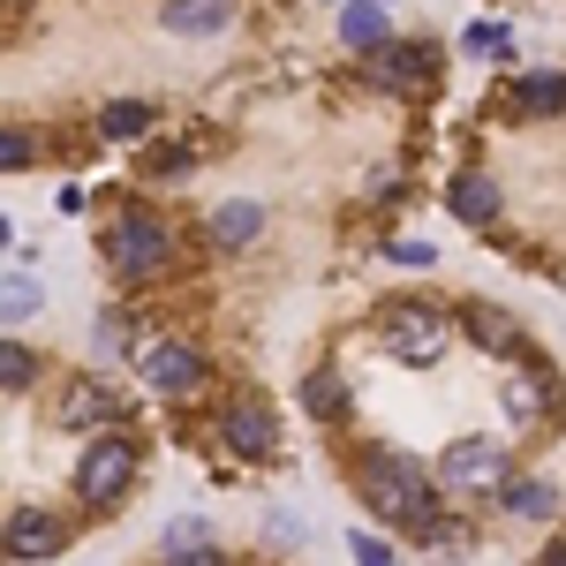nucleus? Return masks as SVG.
<instances>
[{
	"label": "nucleus",
	"mask_w": 566,
	"mask_h": 566,
	"mask_svg": "<svg viewBox=\"0 0 566 566\" xmlns=\"http://www.w3.org/2000/svg\"><path fill=\"white\" fill-rule=\"evenodd\" d=\"M355 483H363L370 514H378L386 528H408V536H416V528H423V522L438 514L431 476H423V461H408V453H370Z\"/></svg>",
	"instance_id": "nucleus-1"
},
{
	"label": "nucleus",
	"mask_w": 566,
	"mask_h": 566,
	"mask_svg": "<svg viewBox=\"0 0 566 566\" xmlns=\"http://www.w3.org/2000/svg\"><path fill=\"white\" fill-rule=\"evenodd\" d=\"M106 258L122 264V272H159V264L175 258V227L151 212H122L106 227Z\"/></svg>",
	"instance_id": "nucleus-2"
},
{
	"label": "nucleus",
	"mask_w": 566,
	"mask_h": 566,
	"mask_svg": "<svg viewBox=\"0 0 566 566\" xmlns=\"http://www.w3.org/2000/svg\"><path fill=\"white\" fill-rule=\"evenodd\" d=\"M378 333H386V355H400V363H438L446 340H453V325L431 303H392Z\"/></svg>",
	"instance_id": "nucleus-3"
},
{
	"label": "nucleus",
	"mask_w": 566,
	"mask_h": 566,
	"mask_svg": "<svg viewBox=\"0 0 566 566\" xmlns=\"http://www.w3.org/2000/svg\"><path fill=\"white\" fill-rule=\"evenodd\" d=\"M129 476H136V446H129V438H114V423H106V438L91 446L84 469H76V491H84L91 514H106V506L129 491Z\"/></svg>",
	"instance_id": "nucleus-4"
},
{
	"label": "nucleus",
	"mask_w": 566,
	"mask_h": 566,
	"mask_svg": "<svg viewBox=\"0 0 566 566\" xmlns=\"http://www.w3.org/2000/svg\"><path fill=\"white\" fill-rule=\"evenodd\" d=\"M205 378H212V363L189 348V340L144 355V386L159 392V400H197V392H205Z\"/></svg>",
	"instance_id": "nucleus-5"
},
{
	"label": "nucleus",
	"mask_w": 566,
	"mask_h": 566,
	"mask_svg": "<svg viewBox=\"0 0 566 566\" xmlns=\"http://www.w3.org/2000/svg\"><path fill=\"white\" fill-rule=\"evenodd\" d=\"M438 476L453 491H491V483H506V453H499V438H453Z\"/></svg>",
	"instance_id": "nucleus-6"
},
{
	"label": "nucleus",
	"mask_w": 566,
	"mask_h": 566,
	"mask_svg": "<svg viewBox=\"0 0 566 566\" xmlns=\"http://www.w3.org/2000/svg\"><path fill=\"white\" fill-rule=\"evenodd\" d=\"M69 544V528L53 522L45 506H23V514H8V528H0V552L8 559H53Z\"/></svg>",
	"instance_id": "nucleus-7"
},
{
	"label": "nucleus",
	"mask_w": 566,
	"mask_h": 566,
	"mask_svg": "<svg viewBox=\"0 0 566 566\" xmlns=\"http://www.w3.org/2000/svg\"><path fill=\"white\" fill-rule=\"evenodd\" d=\"M219 438H227L234 453H250V461H272V453H280V423H272L264 400H234L227 423H219Z\"/></svg>",
	"instance_id": "nucleus-8"
},
{
	"label": "nucleus",
	"mask_w": 566,
	"mask_h": 566,
	"mask_svg": "<svg viewBox=\"0 0 566 566\" xmlns=\"http://www.w3.org/2000/svg\"><path fill=\"white\" fill-rule=\"evenodd\" d=\"M363 53H370V84H386V91H408V84H423V76H431V53H423V45L378 39V45H363Z\"/></svg>",
	"instance_id": "nucleus-9"
},
{
	"label": "nucleus",
	"mask_w": 566,
	"mask_h": 566,
	"mask_svg": "<svg viewBox=\"0 0 566 566\" xmlns=\"http://www.w3.org/2000/svg\"><path fill=\"white\" fill-rule=\"evenodd\" d=\"M227 15H234V0H167V31L175 39H212V31H227Z\"/></svg>",
	"instance_id": "nucleus-10"
},
{
	"label": "nucleus",
	"mask_w": 566,
	"mask_h": 566,
	"mask_svg": "<svg viewBox=\"0 0 566 566\" xmlns=\"http://www.w3.org/2000/svg\"><path fill=\"white\" fill-rule=\"evenodd\" d=\"M61 423H69V431H98V423H114V392L98 386V378H76V386L61 392Z\"/></svg>",
	"instance_id": "nucleus-11"
},
{
	"label": "nucleus",
	"mask_w": 566,
	"mask_h": 566,
	"mask_svg": "<svg viewBox=\"0 0 566 566\" xmlns=\"http://www.w3.org/2000/svg\"><path fill=\"white\" fill-rule=\"evenodd\" d=\"M446 205H453V219H469V227H491V219H499V181L491 175H453Z\"/></svg>",
	"instance_id": "nucleus-12"
},
{
	"label": "nucleus",
	"mask_w": 566,
	"mask_h": 566,
	"mask_svg": "<svg viewBox=\"0 0 566 566\" xmlns=\"http://www.w3.org/2000/svg\"><path fill=\"white\" fill-rule=\"evenodd\" d=\"M469 340L491 355H522V325L506 317V310H491V303H469Z\"/></svg>",
	"instance_id": "nucleus-13"
},
{
	"label": "nucleus",
	"mask_w": 566,
	"mask_h": 566,
	"mask_svg": "<svg viewBox=\"0 0 566 566\" xmlns=\"http://www.w3.org/2000/svg\"><path fill=\"white\" fill-rule=\"evenodd\" d=\"M303 416H317V423H340V416H348V386H340V370H310V378H303Z\"/></svg>",
	"instance_id": "nucleus-14"
},
{
	"label": "nucleus",
	"mask_w": 566,
	"mask_h": 566,
	"mask_svg": "<svg viewBox=\"0 0 566 566\" xmlns=\"http://www.w3.org/2000/svg\"><path fill=\"white\" fill-rule=\"evenodd\" d=\"M151 122H159V114H151L144 98H114V106L98 114V136H114V144H136V136H151Z\"/></svg>",
	"instance_id": "nucleus-15"
},
{
	"label": "nucleus",
	"mask_w": 566,
	"mask_h": 566,
	"mask_svg": "<svg viewBox=\"0 0 566 566\" xmlns=\"http://www.w3.org/2000/svg\"><path fill=\"white\" fill-rule=\"evenodd\" d=\"M340 39H348L355 53L378 45V39H386V8H378V0H348V8H340Z\"/></svg>",
	"instance_id": "nucleus-16"
},
{
	"label": "nucleus",
	"mask_w": 566,
	"mask_h": 566,
	"mask_svg": "<svg viewBox=\"0 0 566 566\" xmlns=\"http://www.w3.org/2000/svg\"><path fill=\"white\" fill-rule=\"evenodd\" d=\"M514 106H522V114H559V76H552V69L514 76Z\"/></svg>",
	"instance_id": "nucleus-17"
},
{
	"label": "nucleus",
	"mask_w": 566,
	"mask_h": 566,
	"mask_svg": "<svg viewBox=\"0 0 566 566\" xmlns=\"http://www.w3.org/2000/svg\"><path fill=\"white\" fill-rule=\"evenodd\" d=\"M258 227H264L258 205H219V212H212V234L227 242V250H234V242H258Z\"/></svg>",
	"instance_id": "nucleus-18"
},
{
	"label": "nucleus",
	"mask_w": 566,
	"mask_h": 566,
	"mask_svg": "<svg viewBox=\"0 0 566 566\" xmlns=\"http://www.w3.org/2000/svg\"><path fill=\"white\" fill-rule=\"evenodd\" d=\"M506 506H514L522 522H552V514H559V491H552V483H506Z\"/></svg>",
	"instance_id": "nucleus-19"
},
{
	"label": "nucleus",
	"mask_w": 566,
	"mask_h": 566,
	"mask_svg": "<svg viewBox=\"0 0 566 566\" xmlns=\"http://www.w3.org/2000/svg\"><path fill=\"white\" fill-rule=\"evenodd\" d=\"M0 386H8V392H31V386H39V355L23 348V340H0Z\"/></svg>",
	"instance_id": "nucleus-20"
},
{
	"label": "nucleus",
	"mask_w": 566,
	"mask_h": 566,
	"mask_svg": "<svg viewBox=\"0 0 566 566\" xmlns=\"http://www.w3.org/2000/svg\"><path fill=\"white\" fill-rule=\"evenodd\" d=\"M506 408H514V416H544V408H552V378H544V370H528V378H514V386H506Z\"/></svg>",
	"instance_id": "nucleus-21"
},
{
	"label": "nucleus",
	"mask_w": 566,
	"mask_h": 566,
	"mask_svg": "<svg viewBox=\"0 0 566 566\" xmlns=\"http://www.w3.org/2000/svg\"><path fill=\"white\" fill-rule=\"evenodd\" d=\"M167 552H189V559H197V566H212V559H219V552H212V536H205V528H197V522L167 528Z\"/></svg>",
	"instance_id": "nucleus-22"
},
{
	"label": "nucleus",
	"mask_w": 566,
	"mask_h": 566,
	"mask_svg": "<svg viewBox=\"0 0 566 566\" xmlns=\"http://www.w3.org/2000/svg\"><path fill=\"white\" fill-rule=\"evenodd\" d=\"M39 310V287L31 280H0V317H31Z\"/></svg>",
	"instance_id": "nucleus-23"
},
{
	"label": "nucleus",
	"mask_w": 566,
	"mask_h": 566,
	"mask_svg": "<svg viewBox=\"0 0 566 566\" xmlns=\"http://www.w3.org/2000/svg\"><path fill=\"white\" fill-rule=\"evenodd\" d=\"M23 167H31V136L0 129V175H23Z\"/></svg>",
	"instance_id": "nucleus-24"
},
{
	"label": "nucleus",
	"mask_w": 566,
	"mask_h": 566,
	"mask_svg": "<svg viewBox=\"0 0 566 566\" xmlns=\"http://www.w3.org/2000/svg\"><path fill=\"white\" fill-rule=\"evenodd\" d=\"M386 258H392V264H416V272H431V264H438V250H431V242H392Z\"/></svg>",
	"instance_id": "nucleus-25"
},
{
	"label": "nucleus",
	"mask_w": 566,
	"mask_h": 566,
	"mask_svg": "<svg viewBox=\"0 0 566 566\" xmlns=\"http://www.w3.org/2000/svg\"><path fill=\"white\" fill-rule=\"evenodd\" d=\"M469 53H506V31H499V23H469Z\"/></svg>",
	"instance_id": "nucleus-26"
},
{
	"label": "nucleus",
	"mask_w": 566,
	"mask_h": 566,
	"mask_svg": "<svg viewBox=\"0 0 566 566\" xmlns=\"http://www.w3.org/2000/svg\"><path fill=\"white\" fill-rule=\"evenodd\" d=\"M355 559H363V566H392V552H386V536H355Z\"/></svg>",
	"instance_id": "nucleus-27"
},
{
	"label": "nucleus",
	"mask_w": 566,
	"mask_h": 566,
	"mask_svg": "<svg viewBox=\"0 0 566 566\" xmlns=\"http://www.w3.org/2000/svg\"><path fill=\"white\" fill-rule=\"evenodd\" d=\"M98 348H106V355H122V348H129V333H122V310H114V317L98 325Z\"/></svg>",
	"instance_id": "nucleus-28"
}]
</instances>
